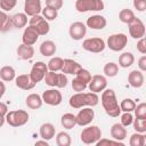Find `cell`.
Instances as JSON below:
<instances>
[{"instance_id":"obj_23","label":"cell","mask_w":146,"mask_h":146,"mask_svg":"<svg viewBox=\"0 0 146 146\" xmlns=\"http://www.w3.org/2000/svg\"><path fill=\"white\" fill-rule=\"evenodd\" d=\"M111 137L114 139V140H117V141H123L125 138H127V129L125 127H123L121 123H114L112 127H111Z\"/></svg>"},{"instance_id":"obj_53","label":"cell","mask_w":146,"mask_h":146,"mask_svg":"<svg viewBox=\"0 0 146 146\" xmlns=\"http://www.w3.org/2000/svg\"><path fill=\"white\" fill-rule=\"evenodd\" d=\"M5 122H6V119H5V116H1L0 115V128L5 124Z\"/></svg>"},{"instance_id":"obj_4","label":"cell","mask_w":146,"mask_h":146,"mask_svg":"<svg viewBox=\"0 0 146 146\" xmlns=\"http://www.w3.org/2000/svg\"><path fill=\"white\" fill-rule=\"evenodd\" d=\"M100 138H102V130L97 125H87V128H84L80 133V139L86 145L96 144Z\"/></svg>"},{"instance_id":"obj_29","label":"cell","mask_w":146,"mask_h":146,"mask_svg":"<svg viewBox=\"0 0 146 146\" xmlns=\"http://www.w3.org/2000/svg\"><path fill=\"white\" fill-rule=\"evenodd\" d=\"M135 63V56L130 51L122 52L119 57V66L122 68H128Z\"/></svg>"},{"instance_id":"obj_25","label":"cell","mask_w":146,"mask_h":146,"mask_svg":"<svg viewBox=\"0 0 146 146\" xmlns=\"http://www.w3.org/2000/svg\"><path fill=\"white\" fill-rule=\"evenodd\" d=\"M25 104L30 110H39L42 106L43 100H42V97L39 94L32 92V94L27 95V97L25 99Z\"/></svg>"},{"instance_id":"obj_13","label":"cell","mask_w":146,"mask_h":146,"mask_svg":"<svg viewBox=\"0 0 146 146\" xmlns=\"http://www.w3.org/2000/svg\"><path fill=\"white\" fill-rule=\"evenodd\" d=\"M107 87V79L105 75L102 74H95L91 76L89 83H88V89L91 92L99 94Z\"/></svg>"},{"instance_id":"obj_5","label":"cell","mask_w":146,"mask_h":146,"mask_svg":"<svg viewBox=\"0 0 146 146\" xmlns=\"http://www.w3.org/2000/svg\"><path fill=\"white\" fill-rule=\"evenodd\" d=\"M44 82L47 86L51 87V88H65L67 86L68 79L66 76V74L62 73H57V72H52V71H48L43 78Z\"/></svg>"},{"instance_id":"obj_47","label":"cell","mask_w":146,"mask_h":146,"mask_svg":"<svg viewBox=\"0 0 146 146\" xmlns=\"http://www.w3.org/2000/svg\"><path fill=\"white\" fill-rule=\"evenodd\" d=\"M137 50L141 55H145L146 54V40H145L144 36L140 38V39H138V41H137Z\"/></svg>"},{"instance_id":"obj_35","label":"cell","mask_w":146,"mask_h":146,"mask_svg":"<svg viewBox=\"0 0 146 146\" xmlns=\"http://www.w3.org/2000/svg\"><path fill=\"white\" fill-rule=\"evenodd\" d=\"M72 143L71 136L65 132V131H60L56 135V144L57 146H70Z\"/></svg>"},{"instance_id":"obj_40","label":"cell","mask_w":146,"mask_h":146,"mask_svg":"<svg viewBox=\"0 0 146 146\" xmlns=\"http://www.w3.org/2000/svg\"><path fill=\"white\" fill-rule=\"evenodd\" d=\"M75 78H78L79 80H81L82 82H84V83H89V81H90V79H91V73L88 71V70H86V68H83V67H81L78 72H76V74H75Z\"/></svg>"},{"instance_id":"obj_44","label":"cell","mask_w":146,"mask_h":146,"mask_svg":"<svg viewBox=\"0 0 146 146\" xmlns=\"http://www.w3.org/2000/svg\"><path fill=\"white\" fill-rule=\"evenodd\" d=\"M132 121H133V115L131 114V112H123V114L121 115V124L127 128L132 124Z\"/></svg>"},{"instance_id":"obj_16","label":"cell","mask_w":146,"mask_h":146,"mask_svg":"<svg viewBox=\"0 0 146 146\" xmlns=\"http://www.w3.org/2000/svg\"><path fill=\"white\" fill-rule=\"evenodd\" d=\"M107 24L106 18L103 15H91L87 18L86 26L91 30H103Z\"/></svg>"},{"instance_id":"obj_10","label":"cell","mask_w":146,"mask_h":146,"mask_svg":"<svg viewBox=\"0 0 146 146\" xmlns=\"http://www.w3.org/2000/svg\"><path fill=\"white\" fill-rule=\"evenodd\" d=\"M48 72V66L44 62H36L33 64V66L31 67V71L29 73L31 80L36 84L40 81L43 80L46 73Z\"/></svg>"},{"instance_id":"obj_50","label":"cell","mask_w":146,"mask_h":146,"mask_svg":"<svg viewBox=\"0 0 146 146\" xmlns=\"http://www.w3.org/2000/svg\"><path fill=\"white\" fill-rule=\"evenodd\" d=\"M7 113H8V106H7V104L0 102V115L1 116H6Z\"/></svg>"},{"instance_id":"obj_46","label":"cell","mask_w":146,"mask_h":146,"mask_svg":"<svg viewBox=\"0 0 146 146\" xmlns=\"http://www.w3.org/2000/svg\"><path fill=\"white\" fill-rule=\"evenodd\" d=\"M133 8L137 11H145L146 10V0H133Z\"/></svg>"},{"instance_id":"obj_52","label":"cell","mask_w":146,"mask_h":146,"mask_svg":"<svg viewBox=\"0 0 146 146\" xmlns=\"http://www.w3.org/2000/svg\"><path fill=\"white\" fill-rule=\"evenodd\" d=\"M35 145H44V146H49V143H48V140L42 139V140H36V141H35Z\"/></svg>"},{"instance_id":"obj_30","label":"cell","mask_w":146,"mask_h":146,"mask_svg":"<svg viewBox=\"0 0 146 146\" xmlns=\"http://www.w3.org/2000/svg\"><path fill=\"white\" fill-rule=\"evenodd\" d=\"M60 123H62L64 129L71 130L76 125V117L72 113H65L60 117Z\"/></svg>"},{"instance_id":"obj_26","label":"cell","mask_w":146,"mask_h":146,"mask_svg":"<svg viewBox=\"0 0 146 146\" xmlns=\"http://www.w3.org/2000/svg\"><path fill=\"white\" fill-rule=\"evenodd\" d=\"M17 56L18 58L23 60H29L34 56V48L33 46H27V44H19L17 48Z\"/></svg>"},{"instance_id":"obj_32","label":"cell","mask_w":146,"mask_h":146,"mask_svg":"<svg viewBox=\"0 0 146 146\" xmlns=\"http://www.w3.org/2000/svg\"><path fill=\"white\" fill-rule=\"evenodd\" d=\"M63 63H64V59L62 57H51L50 60L47 63L48 71H52V72H59V71H62Z\"/></svg>"},{"instance_id":"obj_11","label":"cell","mask_w":146,"mask_h":146,"mask_svg":"<svg viewBox=\"0 0 146 146\" xmlns=\"http://www.w3.org/2000/svg\"><path fill=\"white\" fill-rule=\"evenodd\" d=\"M75 117H76V125L87 127V125H89L94 121L95 112H94L92 107L86 106V107H82L79 111V113L75 115Z\"/></svg>"},{"instance_id":"obj_3","label":"cell","mask_w":146,"mask_h":146,"mask_svg":"<svg viewBox=\"0 0 146 146\" xmlns=\"http://www.w3.org/2000/svg\"><path fill=\"white\" fill-rule=\"evenodd\" d=\"M6 122L14 128L22 127L29 122L30 115L24 110H16V111H8V113L5 116Z\"/></svg>"},{"instance_id":"obj_39","label":"cell","mask_w":146,"mask_h":146,"mask_svg":"<svg viewBox=\"0 0 146 146\" xmlns=\"http://www.w3.org/2000/svg\"><path fill=\"white\" fill-rule=\"evenodd\" d=\"M41 14H42V16H43L48 22H49V21H54V19H56L57 16H58V11H57V10L51 9V8L47 7V6H46L44 8H42Z\"/></svg>"},{"instance_id":"obj_9","label":"cell","mask_w":146,"mask_h":146,"mask_svg":"<svg viewBox=\"0 0 146 146\" xmlns=\"http://www.w3.org/2000/svg\"><path fill=\"white\" fill-rule=\"evenodd\" d=\"M105 47H106V43L102 38H88L82 42V48L94 54H99L104 51Z\"/></svg>"},{"instance_id":"obj_17","label":"cell","mask_w":146,"mask_h":146,"mask_svg":"<svg viewBox=\"0 0 146 146\" xmlns=\"http://www.w3.org/2000/svg\"><path fill=\"white\" fill-rule=\"evenodd\" d=\"M39 36H40V35H39V33L36 32V30H35L33 26L29 25V26L25 27L24 31H23V34H22V42H23L24 44H27V46H33V44L38 41Z\"/></svg>"},{"instance_id":"obj_15","label":"cell","mask_w":146,"mask_h":146,"mask_svg":"<svg viewBox=\"0 0 146 146\" xmlns=\"http://www.w3.org/2000/svg\"><path fill=\"white\" fill-rule=\"evenodd\" d=\"M68 34L71 39L79 41L82 40L87 34V26L82 22H73L68 27Z\"/></svg>"},{"instance_id":"obj_20","label":"cell","mask_w":146,"mask_h":146,"mask_svg":"<svg viewBox=\"0 0 146 146\" xmlns=\"http://www.w3.org/2000/svg\"><path fill=\"white\" fill-rule=\"evenodd\" d=\"M15 84L22 90H31L35 87V83L31 80L29 74H19L15 78Z\"/></svg>"},{"instance_id":"obj_51","label":"cell","mask_w":146,"mask_h":146,"mask_svg":"<svg viewBox=\"0 0 146 146\" xmlns=\"http://www.w3.org/2000/svg\"><path fill=\"white\" fill-rule=\"evenodd\" d=\"M5 92H6V84H5V82L0 79V99L3 97Z\"/></svg>"},{"instance_id":"obj_18","label":"cell","mask_w":146,"mask_h":146,"mask_svg":"<svg viewBox=\"0 0 146 146\" xmlns=\"http://www.w3.org/2000/svg\"><path fill=\"white\" fill-rule=\"evenodd\" d=\"M42 10V5L41 0H25L24 1V13L32 17L34 15L41 14Z\"/></svg>"},{"instance_id":"obj_28","label":"cell","mask_w":146,"mask_h":146,"mask_svg":"<svg viewBox=\"0 0 146 146\" xmlns=\"http://www.w3.org/2000/svg\"><path fill=\"white\" fill-rule=\"evenodd\" d=\"M15 78H16V71L13 66L6 65L0 68V79L3 82H10L15 80Z\"/></svg>"},{"instance_id":"obj_33","label":"cell","mask_w":146,"mask_h":146,"mask_svg":"<svg viewBox=\"0 0 146 146\" xmlns=\"http://www.w3.org/2000/svg\"><path fill=\"white\" fill-rule=\"evenodd\" d=\"M11 27V21L10 16L0 9V32H6Z\"/></svg>"},{"instance_id":"obj_14","label":"cell","mask_w":146,"mask_h":146,"mask_svg":"<svg viewBox=\"0 0 146 146\" xmlns=\"http://www.w3.org/2000/svg\"><path fill=\"white\" fill-rule=\"evenodd\" d=\"M129 34L131 38L138 40L143 36H145V24L143 23V21L138 17H135L129 24Z\"/></svg>"},{"instance_id":"obj_34","label":"cell","mask_w":146,"mask_h":146,"mask_svg":"<svg viewBox=\"0 0 146 146\" xmlns=\"http://www.w3.org/2000/svg\"><path fill=\"white\" fill-rule=\"evenodd\" d=\"M135 17H136V15H135L133 10H131L129 8H123L119 13V19L124 24H129Z\"/></svg>"},{"instance_id":"obj_2","label":"cell","mask_w":146,"mask_h":146,"mask_svg":"<svg viewBox=\"0 0 146 146\" xmlns=\"http://www.w3.org/2000/svg\"><path fill=\"white\" fill-rule=\"evenodd\" d=\"M99 103V97H98V94H95V92H76L74 95H72L70 97V100H68V104L71 107L75 108V110H80L82 107H86V106H90V107H94L96 106L97 104Z\"/></svg>"},{"instance_id":"obj_37","label":"cell","mask_w":146,"mask_h":146,"mask_svg":"<svg viewBox=\"0 0 146 146\" xmlns=\"http://www.w3.org/2000/svg\"><path fill=\"white\" fill-rule=\"evenodd\" d=\"M135 107H136V102L131 98H124L120 103L121 112H133Z\"/></svg>"},{"instance_id":"obj_45","label":"cell","mask_w":146,"mask_h":146,"mask_svg":"<svg viewBox=\"0 0 146 146\" xmlns=\"http://www.w3.org/2000/svg\"><path fill=\"white\" fill-rule=\"evenodd\" d=\"M64 5V1L63 0H46V6L51 8V9H55V10H59L62 9Z\"/></svg>"},{"instance_id":"obj_48","label":"cell","mask_w":146,"mask_h":146,"mask_svg":"<svg viewBox=\"0 0 146 146\" xmlns=\"http://www.w3.org/2000/svg\"><path fill=\"white\" fill-rule=\"evenodd\" d=\"M105 144H115V145H121V146H123V143L122 141H117V140H112V139H106V138H100L97 143H96V145L97 146H102V145H105Z\"/></svg>"},{"instance_id":"obj_31","label":"cell","mask_w":146,"mask_h":146,"mask_svg":"<svg viewBox=\"0 0 146 146\" xmlns=\"http://www.w3.org/2000/svg\"><path fill=\"white\" fill-rule=\"evenodd\" d=\"M103 72L105 74V76L108 78H114L119 74V65L114 62H108L104 65L103 67Z\"/></svg>"},{"instance_id":"obj_19","label":"cell","mask_w":146,"mask_h":146,"mask_svg":"<svg viewBox=\"0 0 146 146\" xmlns=\"http://www.w3.org/2000/svg\"><path fill=\"white\" fill-rule=\"evenodd\" d=\"M128 82L132 88H141L145 83L144 72L140 70H133L128 75Z\"/></svg>"},{"instance_id":"obj_22","label":"cell","mask_w":146,"mask_h":146,"mask_svg":"<svg viewBox=\"0 0 146 146\" xmlns=\"http://www.w3.org/2000/svg\"><path fill=\"white\" fill-rule=\"evenodd\" d=\"M81 64H79L76 60L71 59V58H65L64 63H63V67H62V72L64 74H72L75 75L76 72L81 68Z\"/></svg>"},{"instance_id":"obj_43","label":"cell","mask_w":146,"mask_h":146,"mask_svg":"<svg viewBox=\"0 0 146 146\" xmlns=\"http://www.w3.org/2000/svg\"><path fill=\"white\" fill-rule=\"evenodd\" d=\"M133 112H135L136 117L146 119V104H145L144 102H143V103H139L138 105H136Z\"/></svg>"},{"instance_id":"obj_1","label":"cell","mask_w":146,"mask_h":146,"mask_svg":"<svg viewBox=\"0 0 146 146\" xmlns=\"http://www.w3.org/2000/svg\"><path fill=\"white\" fill-rule=\"evenodd\" d=\"M100 103L105 113L111 117H117L121 115L120 104L117 102L115 91L113 89H104L100 96Z\"/></svg>"},{"instance_id":"obj_38","label":"cell","mask_w":146,"mask_h":146,"mask_svg":"<svg viewBox=\"0 0 146 146\" xmlns=\"http://www.w3.org/2000/svg\"><path fill=\"white\" fill-rule=\"evenodd\" d=\"M132 125H133V129L136 132H140V133L146 132V119L136 117L132 121Z\"/></svg>"},{"instance_id":"obj_36","label":"cell","mask_w":146,"mask_h":146,"mask_svg":"<svg viewBox=\"0 0 146 146\" xmlns=\"http://www.w3.org/2000/svg\"><path fill=\"white\" fill-rule=\"evenodd\" d=\"M129 145L130 146H144L145 145V133H140V132L132 133L129 139Z\"/></svg>"},{"instance_id":"obj_27","label":"cell","mask_w":146,"mask_h":146,"mask_svg":"<svg viewBox=\"0 0 146 146\" xmlns=\"http://www.w3.org/2000/svg\"><path fill=\"white\" fill-rule=\"evenodd\" d=\"M11 26L15 29H23L27 24V15L25 13H17L10 16Z\"/></svg>"},{"instance_id":"obj_49","label":"cell","mask_w":146,"mask_h":146,"mask_svg":"<svg viewBox=\"0 0 146 146\" xmlns=\"http://www.w3.org/2000/svg\"><path fill=\"white\" fill-rule=\"evenodd\" d=\"M138 68L141 71V72H145L146 71V56L143 55L139 59H138Z\"/></svg>"},{"instance_id":"obj_41","label":"cell","mask_w":146,"mask_h":146,"mask_svg":"<svg viewBox=\"0 0 146 146\" xmlns=\"http://www.w3.org/2000/svg\"><path fill=\"white\" fill-rule=\"evenodd\" d=\"M88 88V84L82 82L81 80H79L78 78H74L72 80V89L76 92H81V91H84L86 89Z\"/></svg>"},{"instance_id":"obj_7","label":"cell","mask_w":146,"mask_h":146,"mask_svg":"<svg viewBox=\"0 0 146 146\" xmlns=\"http://www.w3.org/2000/svg\"><path fill=\"white\" fill-rule=\"evenodd\" d=\"M128 44V36L124 33H114L107 38L106 47L112 51H122Z\"/></svg>"},{"instance_id":"obj_6","label":"cell","mask_w":146,"mask_h":146,"mask_svg":"<svg viewBox=\"0 0 146 146\" xmlns=\"http://www.w3.org/2000/svg\"><path fill=\"white\" fill-rule=\"evenodd\" d=\"M79 13L86 11H102L105 8L103 0H76L74 5Z\"/></svg>"},{"instance_id":"obj_42","label":"cell","mask_w":146,"mask_h":146,"mask_svg":"<svg viewBox=\"0 0 146 146\" xmlns=\"http://www.w3.org/2000/svg\"><path fill=\"white\" fill-rule=\"evenodd\" d=\"M17 5V0H0V8L3 11H10Z\"/></svg>"},{"instance_id":"obj_12","label":"cell","mask_w":146,"mask_h":146,"mask_svg":"<svg viewBox=\"0 0 146 146\" xmlns=\"http://www.w3.org/2000/svg\"><path fill=\"white\" fill-rule=\"evenodd\" d=\"M41 97H42L43 103H46L47 105H50V106H58L63 100L62 92L58 89H55V88L44 90L42 92Z\"/></svg>"},{"instance_id":"obj_8","label":"cell","mask_w":146,"mask_h":146,"mask_svg":"<svg viewBox=\"0 0 146 146\" xmlns=\"http://www.w3.org/2000/svg\"><path fill=\"white\" fill-rule=\"evenodd\" d=\"M29 25L33 26L36 32L39 33V35H46L49 33L50 31V25L49 22L42 16V15H34L29 19Z\"/></svg>"},{"instance_id":"obj_24","label":"cell","mask_w":146,"mask_h":146,"mask_svg":"<svg viewBox=\"0 0 146 146\" xmlns=\"http://www.w3.org/2000/svg\"><path fill=\"white\" fill-rule=\"evenodd\" d=\"M56 50H57V46L54 41L51 40H46L43 41L41 44H40V48H39V51L42 56L44 57H51L56 54Z\"/></svg>"},{"instance_id":"obj_21","label":"cell","mask_w":146,"mask_h":146,"mask_svg":"<svg viewBox=\"0 0 146 146\" xmlns=\"http://www.w3.org/2000/svg\"><path fill=\"white\" fill-rule=\"evenodd\" d=\"M55 133H56V128L52 123H49V122H46L43 124L40 125V129H39V135L42 139L44 140H51L54 137H55Z\"/></svg>"}]
</instances>
